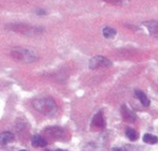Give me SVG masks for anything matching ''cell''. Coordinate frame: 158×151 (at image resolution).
I'll return each mask as SVG.
<instances>
[{
  "instance_id": "cell-1",
  "label": "cell",
  "mask_w": 158,
  "mask_h": 151,
  "mask_svg": "<svg viewBox=\"0 0 158 151\" xmlns=\"http://www.w3.org/2000/svg\"><path fill=\"white\" fill-rule=\"evenodd\" d=\"M10 56L16 62L23 64H30L38 60V54L35 50L21 46L12 48L10 50Z\"/></svg>"
},
{
  "instance_id": "cell-2",
  "label": "cell",
  "mask_w": 158,
  "mask_h": 151,
  "mask_svg": "<svg viewBox=\"0 0 158 151\" xmlns=\"http://www.w3.org/2000/svg\"><path fill=\"white\" fill-rule=\"evenodd\" d=\"M33 108L45 116H52L57 112V105L49 97H41L32 101Z\"/></svg>"
},
{
  "instance_id": "cell-3",
  "label": "cell",
  "mask_w": 158,
  "mask_h": 151,
  "mask_svg": "<svg viewBox=\"0 0 158 151\" xmlns=\"http://www.w3.org/2000/svg\"><path fill=\"white\" fill-rule=\"evenodd\" d=\"M6 29L26 36H37L44 32V28L29 25L26 23H10L6 25Z\"/></svg>"
},
{
  "instance_id": "cell-4",
  "label": "cell",
  "mask_w": 158,
  "mask_h": 151,
  "mask_svg": "<svg viewBox=\"0 0 158 151\" xmlns=\"http://www.w3.org/2000/svg\"><path fill=\"white\" fill-rule=\"evenodd\" d=\"M111 66H112L111 61L108 60L107 58L104 57V56H101V55L94 56L89 61V67L93 70L106 68V67H109Z\"/></svg>"
},
{
  "instance_id": "cell-5",
  "label": "cell",
  "mask_w": 158,
  "mask_h": 151,
  "mask_svg": "<svg viewBox=\"0 0 158 151\" xmlns=\"http://www.w3.org/2000/svg\"><path fill=\"white\" fill-rule=\"evenodd\" d=\"M120 111H121V116H122V118H123V120L125 122H127V123H133V122H135L136 115H135V113L131 109L128 108V106L122 105Z\"/></svg>"
},
{
  "instance_id": "cell-6",
  "label": "cell",
  "mask_w": 158,
  "mask_h": 151,
  "mask_svg": "<svg viewBox=\"0 0 158 151\" xmlns=\"http://www.w3.org/2000/svg\"><path fill=\"white\" fill-rule=\"evenodd\" d=\"M143 25L146 27L149 33L153 36L158 38V21L156 20H148L143 23Z\"/></svg>"
},
{
  "instance_id": "cell-7",
  "label": "cell",
  "mask_w": 158,
  "mask_h": 151,
  "mask_svg": "<svg viewBox=\"0 0 158 151\" xmlns=\"http://www.w3.org/2000/svg\"><path fill=\"white\" fill-rule=\"evenodd\" d=\"M92 125L96 128H104L106 126V122H105L104 115H103L102 112L97 113L94 116V118L92 120Z\"/></svg>"
},
{
  "instance_id": "cell-8",
  "label": "cell",
  "mask_w": 158,
  "mask_h": 151,
  "mask_svg": "<svg viewBox=\"0 0 158 151\" xmlns=\"http://www.w3.org/2000/svg\"><path fill=\"white\" fill-rule=\"evenodd\" d=\"M14 139H15V137L11 132L0 133V146H5L8 143H11L14 141Z\"/></svg>"
},
{
  "instance_id": "cell-9",
  "label": "cell",
  "mask_w": 158,
  "mask_h": 151,
  "mask_svg": "<svg viewBox=\"0 0 158 151\" xmlns=\"http://www.w3.org/2000/svg\"><path fill=\"white\" fill-rule=\"evenodd\" d=\"M31 145L34 148H44L47 145V142L41 136L35 135V136H33V137L31 139Z\"/></svg>"
},
{
  "instance_id": "cell-10",
  "label": "cell",
  "mask_w": 158,
  "mask_h": 151,
  "mask_svg": "<svg viewBox=\"0 0 158 151\" xmlns=\"http://www.w3.org/2000/svg\"><path fill=\"white\" fill-rule=\"evenodd\" d=\"M135 95L139 99V101H141V103L143 104V106L148 107L150 105V101H149V99L147 98L146 94L143 91L139 90V89L138 90H135Z\"/></svg>"
},
{
  "instance_id": "cell-11",
  "label": "cell",
  "mask_w": 158,
  "mask_h": 151,
  "mask_svg": "<svg viewBox=\"0 0 158 151\" xmlns=\"http://www.w3.org/2000/svg\"><path fill=\"white\" fill-rule=\"evenodd\" d=\"M143 140L144 143L146 144H149V145H156L158 143V137L154 136V135H151V134H145L143 137Z\"/></svg>"
},
{
  "instance_id": "cell-12",
  "label": "cell",
  "mask_w": 158,
  "mask_h": 151,
  "mask_svg": "<svg viewBox=\"0 0 158 151\" xmlns=\"http://www.w3.org/2000/svg\"><path fill=\"white\" fill-rule=\"evenodd\" d=\"M103 35L106 37V38H108V39H110V38H113L116 34H117V31H116V30L115 29H113V28H111V27H105L104 29H103Z\"/></svg>"
},
{
  "instance_id": "cell-13",
  "label": "cell",
  "mask_w": 158,
  "mask_h": 151,
  "mask_svg": "<svg viewBox=\"0 0 158 151\" xmlns=\"http://www.w3.org/2000/svg\"><path fill=\"white\" fill-rule=\"evenodd\" d=\"M125 134H126V137H127L131 141H136V140L139 138L138 133H137L134 129H132V128H127Z\"/></svg>"
},
{
  "instance_id": "cell-14",
  "label": "cell",
  "mask_w": 158,
  "mask_h": 151,
  "mask_svg": "<svg viewBox=\"0 0 158 151\" xmlns=\"http://www.w3.org/2000/svg\"><path fill=\"white\" fill-rule=\"evenodd\" d=\"M45 133L48 134L49 136H56L60 137L63 134V130L59 127H52V128H47L45 130Z\"/></svg>"
},
{
  "instance_id": "cell-15",
  "label": "cell",
  "mask_w": 158,
  "mask_h": 151,
  "mask_svg": "<svg viewBox=\"0 0 158 151\" xmlns=\"http://www.w3.org/2000/svg\"><path fill=\"white\" fill-rule=\"evenodd\" d=\"M108 4L114 5V6H123L125 4H127L130 0H103Z\"/></svg>"
},
{
  "instance_id": "cell-16",
  "label": "cell",
  "mask_w": 158,
  "mask_h": 151,
  "mask_svg": "<svg viewBox=\"0 0 158 151\" xmlns=\"http://www.w3.org/2000/svg\"><path fill=\"white\" fill-rule=\"evenodd\" d=\"M35 13L38 16H44V15H46V10H44L43 8H37L36 11H35Z\"/></svg>"
},
{
  "instance_id": "cell-17",
  "label": "cell",
  "mask_w": 158,
  "mask_h": 151,
  "mask_svg": "<svg viewBox=\"0 0 158 151\" xmlns=\"http://www.w3.org/2000/svg\"><path fill=\"white\" fill-rule=\"evenodd\" d=\"M112 151H123L120 148H114L113 149H112Z\"/></svg>"
},
{
  "instance_id": "cell-18",
  "label": "cell",
  "mask_w": 158,
  "mask_h": 151,
  "mask_svg": "<svg viewBox=\"0 0 158 151\" xmlns=\"http://www.w3.org/2000/svg\"><path fill=\"white\" fill-rule=\"evenodd\" d=\"M56 151H67V150H64V149H56Z\"/></svg>"
},
{
  "instance_id": "cell-19",
  "label": "cell",
  "mask_w": 158,
  "mask_h": 151,
  "mask_svg": "<svg viewBox=\"0 0 158 151\" xmlns=\"http://www.w3.org/2000/svg\"><path fill=\"white\" fill-rule=\"evenodd\" d=\"M19 151H27V150H19Z\"/></svg>"
}]
</instances>
